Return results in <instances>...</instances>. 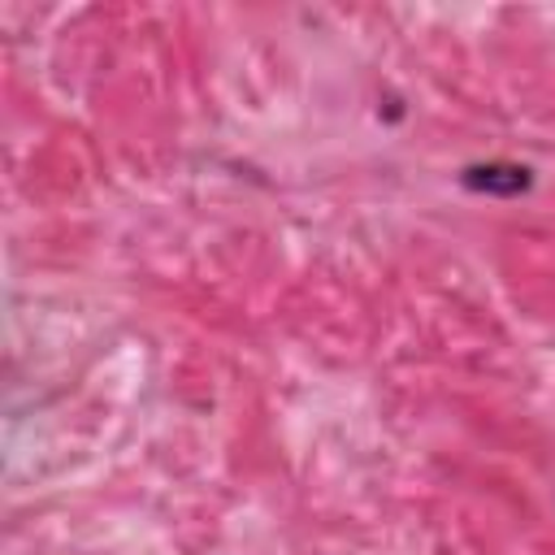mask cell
<instances>
[{
  "instance_id": "6da1fadb",
  "label": "cell",
  "mask_w": 555,
  "mask_h": 555,
  "mask_svg": "<svg viewBox=\"0 0 555 555\" xmlns=\"http://www.w3.org/2000/svg\"><path fill=\"white\" fill-rule=\"evenodd\" d=\"M464 186L481 191V195H520L533 186V173L525 165H512V160H490V165H468Z\"/></svg>"
}]
</instances>
